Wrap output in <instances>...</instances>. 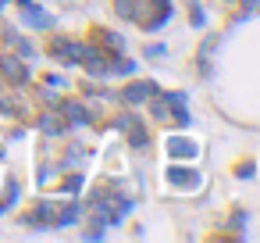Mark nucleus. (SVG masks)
I'll return each instance as SVG.
<instances>
[{
  "label": "nucleus",
  "instance_id": "f257e3e1",
  "mask_svg": "<svg viewBox=\"0 0 260 243\" xmlns=\"http://www.w3.org/2000/svg\"><path fill=\"white\" fill-rule=\"evenodd\" d=\"M22 18L29 22V25H36V29H43V25H50V18L40 11V8H32L29 0H22Z\"/></svg>",
  "mask_w": 260,
  "mask_h": 243
},
{
  "label": "nucleus",
  "instance_id": "0eeeda50",
  "mask_svg": "<svg viewBox=\"0 0 260 243\" xmlns=\"http://www.w3.org/2000/svg\"><path fill=\"white\" fill-rule=\"evenodd\" d=\"M75 218H79V207H75V204H72V207H68V211H61V218H57V225H72V222H75Z\"/></svg>",
  "mask_w": 260,
  "mask_h": 243
},
{
  "label": "nucleus",
  "instance_id": "423d86ee",
  "mask_svg": "<svg viewBox=\"0 0 260 243\" xmlns=\"http://www.w3.org/2000/svg\"><path fill=\"white\" fill-rule=\"evenodd\" d=\"M171 182H182V186H196V182H200V175H192V172H171Z\"/></svg>",
  "mask_w": 260,
  "mask_h": 243
},
{
  "label": "nucleus",
  "instance_id": "f03ea898",
  "mask_svg": "<svg viewBox=\"0 0 260 243\" xmlns=\"http://www.w3.org/2000/svg\"><path fill=\"white\" fill-rule=\"evenodd\" d=\"M150 93H153V86H150V83H139V86H128V90L121 93V100H125V104H139V100L150 97Z\"/></svg>",
  "mask_w": 260,
  "mask_h": 243
},
{
  "label": "nucleus",
  "instance_id": "6e6552de",
  "mask_svg": "<svg viewBox=\"0 0 260 243\" xmlns=\"http://www.w3.org/2000/svg\"><path fill=\"white\" fill-rule=\"evenodd\" d=\"M40 125H43V132H57V129H61V125H57L50 115H47V118H40Z\"/></svg>",
  "mask_w": 260,
  "mask_h": 243
},
{
  "label": "nucleus",
  "instance_id": "20e7f679",
  "mask_svg": "<svg viewBox=\"0 0 260 243\" xmlns=\"http://www.w3.org/2000/svg\"><path fill=\"white\" fill-rule=\"evenodd\" d=\"M171 154H175V157H192L196 147H192V143H178V140H171Z\"/></svg>",
  "mask_w": 260,
  "mask_h": 243
},
{
  "label": "nucleus",
  "instance_id": "39448f33",
  "mask_svg": "<svg viewBox=\"0 0 260 243\" xmlns=\"http://www.w3.org/2000/svg\"><path fill=\"white\" fill-rule=\"evenodd\" d=\"M64 111H68V118H72V122H75V125H82V122H89V115H86V111H82V107H79V104H68V107H64Z\"/></svg>",
  "mask_w": 260,
  "mask_h": 243
},
{
  "label": "nucleus",
  "instance_id": "7ed1b4c3",
  "mask_svg": "<svg viewBox=\"0 0 260 243\" xmlns=\"http://www.w3.org/2000/svg\"><path fill=\"white\" fill-rule=\"evenodd\" d=\"M4 72H8V75H15L18 83H25V68H22L15 58H4Z\"/></svg>",
  "mask_w": 260,
  "mask_h": 243
}]
</instances>
